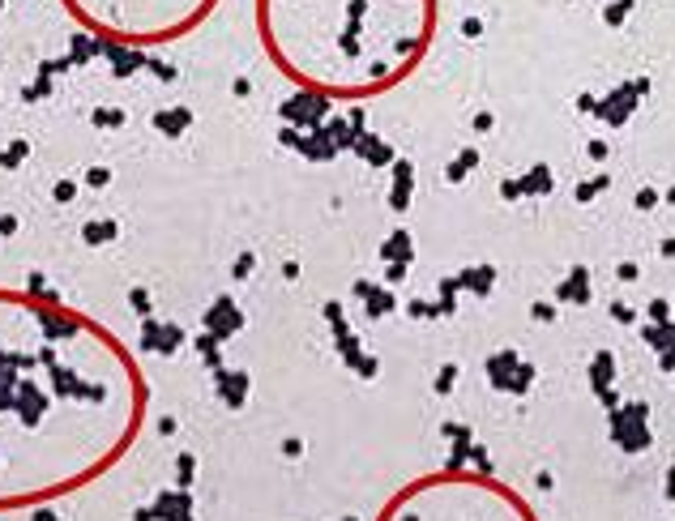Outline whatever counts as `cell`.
Masks as SVG:
<instances>
[{"label":"cell","instance_id":"1","mask_svg":"<svg viewBox=\"0 0 675 521\" xmlns=\"http://www.w3.org/2000/svg\"><path fill=\"white\" fill-rule=\"evenodd\" d=\"M145 398L133 351L98 320L0 286V509L103 475L137 440Z\"/></svg>","mask_w":675,"mask_h":521},{"label":"cell","instance_id":"2","mask_svg":"<svg viewBox=\"0 0 675 521\" xmlns=\"http://www.w3.org/2000/svg\"><path fill=\"white\" fill-rule=\"evenodd\" d=\"M436 0H253L261 52L312 98H372L406 82L432 43Z\"/></svg>","mask_w":675,"mask_h":521},{"label":"cell","instance_id":"3","mask_svg":"<svg viewBox=\"0 0 675 521\" xmlns=\"http://www.w3.org/2000/svg\"><path fill=\"white\" fill-rule=\"evenodd\" d=\"M222 0H60L82 30L120 47H163L206 26Z\"/></svg>","mask_w":675,"mask_h":521}]
</instances>
